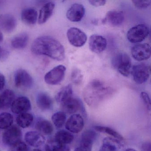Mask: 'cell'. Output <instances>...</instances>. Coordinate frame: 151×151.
I'll use <instances>...</instances> for the list:
<instances>
[{
	"instance_id": "obj_1",
	"label": "cell",
	"mask_w": 151,
	"mask_h": 151,
	"mask_svg": "<svg viewBox=\"0 0 151 151\" xmlns=\"http://www.w3.org/2000/svg\"><path fill=\"white\" fill-rule=\"evenodd\" d=\"M31 51L37 55H46L56 60H63L65 58L63 45L49 36H42L36 39L32 45Z\"/></svg>"
},
{
	"instance_id": "obj_2",
	"label": "cell",
	"mask_w": 151,
	"mask_h": 151,
	"mask_svg": "<svg viewBox=\"0 0 151 151\" xmlns=\"http://www.w3.org/2000/svg\"><path fill=\"white\" fill-rule=\"evenodd\" d=\"M114 93L112 87L100 80L94 79L86 86L84 89L83 96L89 106L95 108L111 97Z\"/></svg>"
},
{
	"instance_id": "obj_3",
	"label": "cell",
	"mask_w": 151,
	"mask_h": 151,
	"mask_svg": "<svg viewBox=\"0 0 151 151\" xmlns=\"http://www.w3.org/2000/svg\"><path fill=\"white\" fill-rule=\"evenodd\" d=\"M113 67L120 74L128 77L130 73L131 60L128 54L121 52L116 55L112 61Z\"/></svg>"
},
{
	"instance_id": "obj_4",
	"label": "cell",
	"mask_w": 151,
	"mask_h": 151,
	"mask_svg": "<svg viewBox=\"0 0 151 151\" xmlns=\"http://www.w3.org/2000/svg\"><path fill=\"white\" fill-rule=\"evenodd\" d=\"M150 30L147 25L139 24L131 28L127 33V38L132 43H137L145 40L149 35Z\"/></svg>"
},
{
	"instance_id": "obj_5",
	"label": "cell",
	"mask_w": 151,
	"mask_h": 151,
	"mask_svg": "<svg viewBox=\"0 0 151 151\" xmlns=\"http://www.w3.org/2000/svg\"><path fill=\"white\" fill-rule=\"evenodd\" d=\"M66 70V67L63 65H60L55 67L45 75V81L51 85L59 84L63 80Z\"/></svg>"
},
{
	"instance_id": "obj_6",
	"label": "cell",
	"mask_w": 151,
	"mask_h": 151,
	"mask_svg": "<svg viewBox=\"0 0 151 151\" xmlns=\"http://www.w3.org/2000/svg\"><path fill=\"white\" fill-rule=\"evenodd\" d=\"M67 35L69 43L76 47L83 46L87 41L85 33L76 27L70 28L67 31Z\"/></svg>"
},
{
	"instance_id": "obj_7",
	"label": "cell",
	"mask_w": 151,
	"mask_h": 151,
	"mask_svg": "<svg viewBox=\"0 0 151 151\" xmlns=\"http://www.w3.org/2000/svg\"><path fill=\"white\" fill-rule=\"evenodd\" d=\"M132 73L135 83L141 84L148 80L150 76V68L144 63L137 64L133 66Z\"/></svg>"
},
{
	"instance_id": "obj_8",
	"label": "cell",
	"mask_w": 151,
	"mask_h": 151,
	"mask_svg": "<svg viewBox=\"0 0 151 151\" xmlns=\"http://www.w3.org/2000/svg\"><path fill=\"white\" fill-rule=\"evenodd\" d=\"M22 137V131L20 128L16 125H12L3 132L2 140L5 145L12 146L21 141Z\"/></svg>"
},
{
	"instance_id": "obj_9",
	"label": "cell",
	"mask_w": 151,
	"mask_h": 151,
	"mask_svg": "<svg viewBox=\"0 0 151 151\" xmlns=\"http://www.w3.org/2000/svg\"><path fill=\"white\" fill-rule=\"evenodd\" d=\"M15 85L19 88H30L33 85V78L26 70L19 69L14 76Z\"/></svg>"
},
{
	"instance_id": "obj_10",
	"label": "cell",
	"mask_w": 151,
	"mask_h": 151,
	"mask_svg": "<svg viewBox=\"0 0 151 151\" xmlns=\"http://www.w3.org/2000/svg\"><path fill=\"white\" fill-rule=\"evenodd\" d=\"M151 47L147 44L135 45L131 49L132 55L138 61L148 60L151 56Z\"/></svg>"
},
{
	"instance_id": "obj_11",
	"label": "cell",
	"mask_w": 151,
	"mask_h": 151,
	"mask_svg": "<svg viewBox=\"0 0 151 151\" xmlns=\"http://www.w3.org/2000/svg\"><path fill=\"white\" fill-rule=\"evenodd\" d=\"M84 126V122L82 116L74 114L67 120L65 128L71 133H78L81 132Z\"/></svg>"
},
{
	"instance_id": "obj_12",
	"label": "cell",
	"mask_w": 151,
	"mask_h": 151,
	"mask_svg": "<svg viewBox=\"0 0 151 151\" xmlns=\"http://www.w3.org/2000/svg\"><path fill=\"white\" fill-rule=\"evenodd\" d=\"M11 109L13 113L17 114L27 113L31 109V104L27 97L21 96L15 99L11 105Z\"/></svg>"
},
{
	"instance_id": "obj_13",
	"label": "cell",
	"mask_w": 151,
	"mask_h": 151,
	"mask_svg": "<svg viewBox=\"0 0 151 151\" xmlns=\"http://www.w3.org/2000/svg\"><path fill=\"white\" fill-rule=\"evenodd\" d=\"M107 45L106 40L100 35L94 34L90 37L89 45L90 50L95 53L102 52L106 49Z\"/></svg>"
},
{
	"instance_id": "obj_14",
	"label": "cell",
	"mask_w": 151,
	"mask_h": 151,
	"mask_svg": "<svg viewBox=\"0 0 151 151\" xmlns=\"http://www.w3.org/2000/svg\"><path fill=\"white\" fill-rule=\"evenodd\" d=\"M85 12V9L83 5L75 3L68 9L66 16L69 21L77 22L82 20L84 16Z\"/></svg>"
},
{
	"instance_id": "obj_15",
	"label": "cell",
	"mask_w": 151,
	"mask_h": 151,
	"mask_svg": "<svg viewBox=\"0 0 151 151\" xmlns=\"http://www.w3.org/2000/svg\"><path fill=\"white\" fill-rule=\"evenodd\" d=\"M124 19V14L121 11L113 10L107 12L103 23H107L112 26H119L122 24Z\"/></svg>"
},
{
	"instance_id": "obj_16",
	"label": "cell",
	"mask_w": 151,
	"mask_h": 151,
	"mask_svg": "<svg viewBox=\"0 0 151 151\" xmlns=\"http://www.w3.org/2000/svg\"><path fill=\"white\" fill-rule=\"evenodd\" d=\"M24 139L26 143L31 146L37 147L44 145L45 138L43 134L38 131H29L25 134Z\"/></svg>"
},
{
	"instance_id": "obj_17",
	"label": "cell",
	"mask_w": 151,
	"mask_h": 151,
	"mask_svg": "<svg viewBox=\"0 0 151 151\" xmlns=\"http://www.w3.org/2000/svg\"><path fill=\"white\" fill-rule=\"evenodd\" d=\"M63 112L66 114H73L83 109V104L81 100L77 98L71 97L62 104Z\"/></svg>"
},
{
	"instance_id": "obj_18",
	"label": "cell",
	"mask_w": 151,
	"mask_h": 151,
	"mask_svg": "<svg viewBox=\"0 0 151 151\" xmlns=\"http://www.w3.org/2000/svg\"><path fill=\"white\" fill-rule=\"evenodd\" d=\"M55 4L52 1H48L41 8L38 17L39 24H42L46 22L51 17L54 10Z\"/></svg>"
},
{
	"instance_id": "obj_19",
	"label": "cell",
	"mask_w": 151,
	"mask_h": 151,
	"mask_svg": "<svg viewBox=\"0 0 151 151\" xmlns=\"http://www.w3.org/2000/svg\"><path fill=\"white\" fill-rule=\"evenodd\" d=\"M17 25L16 19L13 16L5 14L0 16V27L7 32H12Z\"/></svg>"
},
{
	"instance_id": "obj_20",
	"label": "cell",
	"mask_w": 151,
	"mask_h": 151,
	"mask_svg": "<svg viewBox=\"0 0 151 151\" xmlns=\"http://www.w3.org/2000/svg\"><path fill=\"white\" fill-rule=\"evenodd\" d=\"M36 103L39 108L42 110H49L53 106V101L47 93L40 92L37 95Z\"/></svg>"
},
{
	"instance_id": "obj_21",
	"label": "cell",
	"mask_w": 151,
	"mask_h": 151,
	"mask_svg": "<svg viewBox=\"0 0 151 151\" xmlns=\"http://www.w3.org/2000/svg\"><path fill=\"white\" fill-rule=\"evenodd\" d=\"M21 17L25 24L33 25L36 23L38 19L37 12L34 9H26L22 12Z\"/></svg>"
},
{
	"instance_id": "obj_22",
	"label": "cell",
	"mask_w": 151,
	"mask_h": 151,
	"mask_svg": "<svg viewBox=\"0 0 151 151\" xmlns=\"http://www.w3.org/2000/svg\"><path fill=\"white\" fill-rule=\"evenodd\" d=\"M97 137V133L91 129L86 130L82 134L80 145L92 148L93 142Z\"/></svg>"
},
{
	"instance_id": "obj_23",
	"label": "cell",
	"mask_w": 151,
	"mask_h": 151,
	"mask_svg": "<svg viewBox=\"0 0 151 151\" xmlns=\"http://www.w3.org/2000/svg\"><path fill=\"white\" fill-rule=\"evenodd\" d=\"M73 90L71 85L69 84L62 88L55 96L56 101L61 105L72 97Z\"/></svg>"
},
{
	"instance_id": "obj_24",
	"label": "cell",
	"mask_w": 151,
	"mask_h": 151,
	"mask_svg": "<svg viewBox=\"0 0 151 151\" xmlns=\"http://www.w3.org/2000/svg\"><path fill=\"white\" fill-rule=\"evenodd\" d=\"M2 109L11 107L12 103L15 99L14 93L12 90H6L0 95Z\"/></svg>"
},
{
	"instance_id": "obj_25",
	"label": "cell",
	"mask_w": 151,
	"mask_h": 151,
	"mask_svg": "<svg viewBox=\"0 0 151 151\" xmlns=\"http://www.w3.org/2000/svg\"><path fill=\"white\" fill-rule=\"evenodd\" d=\"M29 40V37L27 33H21L12 39L11 45L15 49H23L27 46Z\"/></svg>"
},
{
	"instance_id": "obj_26",
	"label": "cell",
	"mask_w": 151,
	"mask_h": 151,
	"mask_svg": "<svg viewBox=\"0 0 151 151\" xmlns=\"http://www.w3.org/2000/svg\"><path fill=\"white\" fill-rule=\"evenodd\" d=\"M36 129L42 134L49 135L53 132V126L52 124L47 120L42 119L37 122L36 124Z\"/></svg>"
},
{
	"instance_id": "obj_27",
	"label": "cell",
	"mask_w": 151,
	"mask_h": 151,
	"mask_svg": "<svg viewBox=\"0 0 151 151\" xmlns=\"http://www.w3.org/2000/svg\"><path fill=\"white\" fill-rule=\"evenodd\" d=\"M74 136L71 132L67 131H59L55 134V139L63 145H66L71 143L74 139Z\"/></svg>"
},
{
	"instance_id": "obj_28",
	"label": "cell",
	"mask_w": 151,
	"mask_h": 151,
	"mask_svg": "<svg viewBox=\"0 0 151 151\" xmlns=\"http://www.w3.org/2000/svg\"><path fill=\"white\" fill-rule=\"evenodd\" d=\"M33 121V115L28 112L20 114L16 119L18 125L22 128H28L30 126Z\"/></svg>"
},
{
	"instance_id": "obj_29",
	"label": "cell",
	"mask_w": 151,
	"mask_h": 151,
	"mask_svg": "<svg viewBox=\"0 0 151 151\" xmlns=\"http://www.w3.org/2000/svg\"><path fill=\"white\" fill-rule=\"evenodd\" d=\"M14 117L11 114L7 112L0 114V129H6L12 126Z\"/></svg>"
},
{
	"instance_id": "obj_30",
	"label": "cell",
	"mask_w": 151,
	"mask_h": 151,
	"mask_svg": "<svg viewBox=\"0 0 151 151\" xmlns=\"http://www.w3.org/2000/svg\"><path fill=\"white\" fill-rule=\"evenodd\" d=\"M94 129L99 132H103L106 133L108 135L112 136L113 137L119 140H123L124 139L123 137L118 133L116 131L110 127L103 126H96L94 127Z\"/></svg>"
},
{
	"instance_id": "obj_31",
	"label": "cell",
	"mask_w": 151,
	"mask_h": 151,
	"mask_svg": "<svg viewBox=\"0 0 151 151\" xmlns=\"http://www.w3.org/2000/svg\"><path fill=\"white\" fill-rule=\"evenodd\" d=\"M66 114L63 112H57L55 113L52 116V119L55 127L57 128H62L65 124L66 121Z\"/></svg>"
},
{
	"instance_id": "obj_32",
	"label": "cell",
	"mask_w": 151,
	"mask_h": 151,
	"mask_svg": "<svg viewBox=\"0 0 151 151\" xmlns=\"http://www.w3.org/2000/svg\"><path fill=\"white\" fill-rule=\"evenodd\" d=\"M63 145L59 143L55 139L48 140L45 145L46 151H60Z\"/></svg>"
},
{
	"instance_id": "obj_33",
	"label": "cell",
	"mask_w": 151,
	"mask_h": 151,
	"mask_svg": "<svg viewBox=\"0 0 151 151\" xmlns=\"http://www.w3.org/2000/svg\"><path fill=\"white\" fill-rule=\"evenodd\" d=\"M71 79L72 82L76 85H79L83 80V75L80 70L75 68L71 72Z\"/></svg>"
},
{
	"instance_id": "obj_34",
	"label": "cell",
	"mask_w": 151,
	"mask_h": 151,
	"mask_svg": "<svg viewBox=\"0 0 151 151\" xmlns=\"http://www.w3.org/2000/svg\"><path fill=\"white\" fill-rule=\"evenodd\" d=\"M132 3L138 9H145L151 5V1H140L134 0L132 1Z\"/></svg>"
},
{
	"instance_id": "obj_35",
	"label": "cell",
	"mask_w": 151,
	"mask_h": 151,
	"mask_svg": "<svg viewBox=\"0 0 151 151\" xmlns=\"http://www.w3.org/2000/svg\"><path fill=\"white\" fill-rule=\"evenodd\" d=\"M27 145L22 141H20L11 146L10 151H27Z\"/></svg>"
},
{
	"instance_id": "obj_36",
	"label": "cell",
	"mask_w": 151,
	"mask_h": 151,
	"mask_svg": "<svg viewBox=\"0 0 151 151\" xmlns=\"http://www.w3.org/2000/svg\"><path fill=\"white\" fill-rule=\"evenodd\" d=\"M140 97L145 103L147 110L150 111L151 108V100L148 93L145 92H142L140 93Z\"/></svg>"
},
{
	"instance_id": "obj_37",
	"label": "cell",
	"mask_w": 151,
	"mask_h": 151,
	"mask_svg": "<svg viewBox=\"0 0 151 151\" xmlns=\"http://www.w3.org/2000/svg\"><path fill=\"white\" fill-rule=\"evenodd\" d=\"M89 3L93 6L99 7L103 6L106 4V1L104 0H91Z\"/></svg>"
},
{
	"instance_id": "obj_38",
	"label": "cell",
	"mask_w": 151,
	"mask_h": 151,
	"mask_svg": "<svg viewBox=\"0 0 151 151\" xmlns=\"http://www.w3.org/2000/svg\"><path fill=\"white\" fill-rule=\"evenodd\" d=\"M151 145L150 141H147L141 145V151H151Z\"/></svg>"
},
{
	"instance_id": "obj_39",
	"label": "cell",
	"mask_w": 151,
	"mask_h": 151,
	"mask_svg": "<svg viewBox=\"0 0 151 151\" xmlns=\"http://www.w3.org/2000/svg\"><path fill=\"white\" fill-rule=\"evenodd\" d=\"M6 84V78L5 76L1 73H0V91L4 88Z\"/></svg>"
},
{
	"instance_id": "obj_40",
	"label": "cell",
	"mask_w": 151,
	"mask_h": 151,
	"mask_svg": "<svg viewBox=\"0 0 151 151\" xmlns=\"http://www.w3.org/2000/svg\"><path fill=\"white\" fill-rule=\"evenodd\" d=\"M92 148L80 145L76 147L74 151H91Z\"/></svg>"
},
{
	"instance_id": "obj_41",
	"label": "cell",
	"mask_w": 151,
	"mask_h": 151,
	"mask_svg": "<svg viewBox=\"0 0 151 151\" xmlns=\"http://www.w3.org/2000/svg\"><path fill=\"white\" fill-rule=\"evenodd\" d=\"M60 151H70V149L67 145H63Z\"/></svg>"
},
{
	"instance_id": "obj_42",
	"label": "cell",
	"mask_w": 151,
	"mask_h": 151,
	"mask_svg": "<svg viewBox=\"0 0 151 151\" xmlns=\"http://www.w3.org/2000/svg\"><path fill=\"white\" fill-rule=\"evenodd\" d=\"M3 39H4V37H3V34L0 31V43L3 41Z\"/></svg>"
},
{
	"instance_id": "obj_43",
	"label": "cell",
	"mask_w": 151,
	"mask_h": 151,
	"mask_svg": "<svg viewBox=\"0 0 151 151\" xmlns=\"http://www.w3.org/2000/svg\"><path fill=\"white\" fill-rule=\"evenodd\" d=\"M2 53H3V50H2V48L0 47V59L2 56Z\"/></svg>"
},
{
	"instance_id": "obj_44",
	"label": "cell",
	"mask_w": 151,
	"mask_h": 151,
	"mask_svg": "<svg viewBox=\"0 0 151 151\" xmlns=\"http://www.w3.org/2000/svg\"><path fill=\"white\" fill-rule=\"evenodd\" d=\"M124 151H137L135 149H133V148H128V149H126Z\"/></svg>"
},
{
	"instance_id": "obj_45",
	"label": "cell",
	"mask_w": 151,
	"mask_h": 151,
	"mask_svg": "<svg viewBox=\"0 0 151 151\" xmlns=\"http://www.w3.org/2000/svg\"><path fill=\"white\" fill-rule=\"evenodd\" d=\"M99 151H108L107 150H106L104 148H102V147H101Z\"/></svg>"
},
{
	"instance_id": "obj_46",
	"label": "cell",
	"mask_w": 151,
	"mask_h": 151,
	"mask_svg": "<svg viewBox=\"0 0 151 151\" xmlns=\"http://www.w3.org/2000/svg\"><path fill=\"white\" fill-rule=\"evenodd\" d=\"M32 151H42L41 150L39 149H34L33 150H32Z\"/></svg>"
},
{
	"instance_id": "obj_47",
	"label": "cell",
	"mask_w": 151,
	"mask_h": 151,
	"mask_svg": "<svg viewBox=\"0 0 151 151\" xmlns=\"http://www.w3.org/2000/svg\"><path fill=\"white\" fill-rule=\"evenodd\" d=\"M2 109V107H1V98H0V109Z\"/></svg>"
},
{
	"instance_id": "obj_48",
	"label": "cell",
	"mask_w": 151,
	"mask_h": 151,
	"mask_svg": "<svg viewBox=\"0 0 151 151\" xmlns=\"http://www.w3.org/2000/svg\"></svg>"
}]
</instances>
